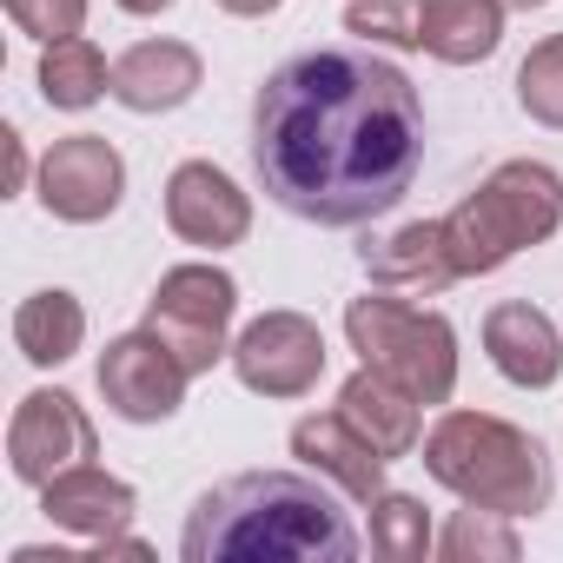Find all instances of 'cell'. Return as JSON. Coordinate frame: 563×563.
Segmentation results:
<instances>
[{"label":"cell","mask_w":563,"mask_h":563,"mask_svg":"<svg viewBox=\"0 0 563 563\" xmlns=\"http://www.w3.org/2000/svg\"><path fill=\"white\" fill-rule=\"evenodd\" d=\"M418 166L424 100L372 47L292 54L252 100V173L292 219L365 225L411 192Z\"/></svg>","instance_id":"1"},{"label":"cell","mask_w":563,"mask_h":563,"mask_svg":"<svg viewBox=\"0 0 563 563\" xmlns=\"http://www.w3.org/2000/svg\"><path fill=\"white\" fill-rule=\"evenodd\" d=\"M186 563H345L358 530L319 471H239L206 490L179 537Z\"/></svg>","instance_id":"2"},{"label":"cell","mask_w":563,"mask_h":563,"mask_svg":"<svg viewBox=\"0 0 563 563\" xmlns=\"http://www.w3.org/2000/svg\"><path fill=\"white\" fill-rule=\"evenodd\" d=\"M424 471L451 497L477 510H504V517H537L556 490L543 444L490 411H444L424 431Z\"/></svg>","instance_id":"3"},{"label":"cell","mask_w":563,"mask_h":563,"mask_svg":"<svg viewBox=\"0 0 563 563\" xmlns=\"http://www.w3.org/2000/svg\"><path fill=\"white\" fill-rule=\"evenodd\" d=\"M563 225V179L543 159H504L451 219H444V245L457 278H484L497 265H510L523 245H543Z\"/></svg>","instance_id":"4"},{"label":"cell","mask_w":563,"mask_h":563,"mask_svg":"<svg viewBox=\"0 0 563 563\" xmlns=\"http://www.w3.org/2000/svg\"><path fill=\"white\" fill-rule=\"evenodd\" d=\"M345 339L372 372L405 385L418 405H451V391H457V332H451L444 312L405 306L391 292H365V299L345 306Z\"/></svg>","instance_id":"5"},{"label":"cell","mask_w":563,"mask_h":563,"mask_svg":"<svg viewBox=\"0 0 563 563\" xmlns=\"http://www.w3.org/2000/svg\"><path fill=\"white\" fill-rule=\"evenodd\" d=\"M232 312H239L232 272H219V265H173L153 286V299H146V332L199 378L219 358H232V345H225Z\"/></svg>","instance_id":"6"},{"label":"cell","mask_w":563,"mask_h":563,"mask_svg":"<svg viewBox=\"0 0 563 563\" xmlns=\"http://www.w3.org/2000/svg\"><path fill=\"white\" fill-rule=\"evenodd\" d=\"M232 372L258 398H306L325 378V332L306 312H265L239 332Z\"/></svg>","instance_id":"7"},{"label":"cell","mask_w":563,"mask_h":563,"mask_svg":"<svg viewBox=\"0 0 563 563\" xmlns=\"http://www.w3.org/2000/svg\"><path fill=\"white\" fill-rule=\"evenodd\" d=\"M93 451H100V438H93V418L80 411L74 391H27L21 398V411L8 424V464L21 484L47 490L60 471L93 464Z\"/></svg>","instance_id":"8"},{"label":"cell","mask_w":563,"mask_h":563,"mask_svg":"<svg viewBox=\"0 0 563 563\" xmlns=\"http://www.w3.org/2000/svg\"><path fill=\"white\" fill-rule=\"evenodd\" d=\"M126 199V159L113 140L100 133H74V140H54L47 159H41V206L67 225H100L113 219Z\"/></svg>","instance_id":"9"},{"label":"cell","mask_w":563,"mask_h":563,"mask_svg":"<svg viewBox=\"0 0 563 563\" xmlns=\"http://www.w3.org/2000/svg\"><path fill=\"white\" fill-rule=\"evenodd\" d=\"M100 398H107V411L113 418H126V424H166L179 405H186V385H192V372L140 325V332H126V339H113L107 352H100Z\"/></svg>","instance_id":"10"},{"label":"cell","mask_w":563,"mask_h":563,"mask_svg":"<svg viewBox=\"0 0 563 563\" xmlns=\"http://www.w3.org/2000/svg\"><path fill=\"white\" fill-rule=\"evenodd\" d=\"M166 225L186 239V245H206V252H225L252 232V199L239 192L232 173H219L212 159H186L173 166L166 179Z\"/></svg>","instance_id":"11"},{"label":"cell","mask_w":563,"mask_h":563,"mask_svg":"<svg viewBox=\"0 0 563 563\" xmlns=\"http://www.w3.org/2000/svg\"><path fill=\"white\" fill-rule=\"evenodd\" d=\"M292 457H299L306 471H319L325 484H339L345 497H358V504H372V497L385 490V464H391L345 411H312V418H299V424H292Z\"/></svg>","instance_id":"12"},{"label":"cell","mask_w":563,"mask_h":563,"mask_svg":"<svg viewBox=\"0 0 563 563\" xmlns=\"http://www.w3.org/2000/svg\"><path fill=\"white\" fill-rule=\"evenodd\" d=\"M484 352L490 365L517 385V391H550L563 378V332L550 325V312L523 306V299H504L490 306L484 319Z\"/></svg>","instance_id":"13"},{"label":"cell","mask_w":563,"mask_h":563,"mask_svg":"<svg viewBox=\"0 0 563 563\" xmlns=\"http://www.w3.org/2000/svg\"><path fill=\"white\" fill-rule=\"evenodd\" d=\"M206 67L186 41H140L113 60V100L126 113H173L199 93Z\"/></svg>","instance_id":"14"},{"label":"cell","mask_w":563,"mask_h":563,"mask_svg":"<svg viewBox=\"0 0 563 563\" xmlns=\"http://www.w3.org/2000/svg\"><path fill=\"white\" fill-rule=\"evenodd\" d=\"M358 258L372 272V286H385V292H444L457 278L451 245H444V219H411L391 239H372Z\"/></svg>","instance_id":"15"},{"label":"cell","mask_w":563,"mask_h":563,"mask_svg":"<svg viewBox=\"0 0 563 563\" xmlns=\"http://www.w3.org/2000/svg\"><path fill=\"white\" fill-rule=\"evenodd\" d=\"M41 510L60 523V530H74V537H120L126 523H133V510H140V497H133V484H120V477H107L100 464H74V471H60L47 490H41Z\"/></svg>","instance_id":"16"},{"label":"cell","mask_w":563,"mask_h":563,"mask_svg":"<svg viewBox=\"0 0 563 563\" xmlns=\"http://www.w3.org/2000/svg\"><path fill=\"white\" fill-rule=\"evenodd\" d=\"M339 411L385 451V457H411L418 451V438H424V405L405 391V385H391L385 372H372V365H358L352 378H345V391H339Z\"/></svg>","instance_id":"17"},{"label":"cell","mask_w":563,"mask_h":563,"mask_svg":"<svg viewBox=\"0 0 563 563\" xmlns=\"http://www.w3.org/2000/svg\"><path fill=\"white\" fill-rule=\"evenodd\" d=\"M504 41V0H424L418 21V54L444 67H477Z\"/></svg>","instance_id":"18"},{"label":"cell","mask_w":563,"mask_h":563,"mask_svg":"<svg viewBox=\"0 0 563 563\" xmlns=\"http://www.w3.org/2000/svg\"><path fill=\"white\" fill-rule=\"evenodd\" d=\"M14 345H21V358L41 365V372L67 365V358L87 345V306H80L74 292H60V286L21 299V312H14Z\"/></svg>","instance_id":"19"},{"label":"cell","mask_w":563,"mask_h":563,"mask_svg":"<svg viewBox=\"0 0 563 563\" xmlns=\"http://www.w3.org/2000/svg\"><path fill=\"white\" fill-rule=\"evenodd\" d=\"M100 93H113V67H107V54H100L87 34L54 41V47L41 54V100H47V107H60V113H87Z\"/></svg>","instance_id":"20"},{"label":"cell","mask_w":563,"mask_h":563,"mask_svg":"<svg viewBox=\"0 0 563 563\" xmlns=\"http://www.w3.org/2000/svg\"><path fill=\"white\" fill-rule=\"evenodd\" d=\"M431 543L438 537H431V517H424L418 497H405V490H378L372 497V550L385 563H424Z\"/></svg>","instance_id":"21"},{"label":"cell","mask_w":563,"mask_h":563,"mask_svg":"<svg viewBox=\"0 0 563 563\" xmlns=\"http://www.w3.org/2000/svg\"><path fill=\"white\" fill-rule=\"evenodd\" d=\"M438 550H444V563H517V530H510L504 510L464 504V510L444 523Z\"/></svg>","instance_id":"22"},{"label":"cell","mask_w":563,"mask_h":563,"mask_svg":"<svg viewBox=\"0 0 563 563\" xmlns=\"http://www.w3.org/2000/svg\"><path fill=\"white\" fill-rule=\"evenodd\" d=\"M517 107L537 120V126H556L563 133V34L537 41L517 67Z\"/></svg>","instance_id":"23"},{"label":"cell","mask_w":563,"mask_h":563,"mask_svg":"<svg viewBox=\"0 0 563 563\" xmlns=\"http://www.w3.org/2000/svg\"><path fill=\"white\" fill-rule=\"evenodd\" d=\"M418 21H424V0H352L345 8V34L372 47H418Z\"/></svg>","instance_id":"24"},{"label":"cell","mask_w":563,"mask_h":563,"mask_svg":"<svg viewBox=\"0 0 563 563\" xmlns=\"http://www.w3.org/2000/svg\"><path fill=\"white\" fill-rule=\"evenodd\" d=\"M8 21L34 41H74L87 27V0H8Z\"/></svg>","instance_id":"25"},{"label":"cell","mask_w":563,"mask_h":563,"mask_svg":"<svg viewBox=\"0 0 563 563\" xmlns=\"http://www.w3.org/2000/svg\"><path fill=\"white\" fill-rule=\"evenodd\" d=\"M0 140H8V192H21V186H27V146H21V133H14V126L0 133Z\"/></svg>","instance_id":"26"},{"label":"cell","mask_w":563,"mask_h":563,"mask_svg":"<svg viewBox=\"0 0 563 563\" xmlns=\"http://www.w3.org/2000/svg\"><path fill=\"white\" fill-rule=\"evenodd\" d=\"M219 8H225L232 21H265V14L278 8V0H219Z\"/></svg>","instance_id":"27"},{"label":"cell","mask_w":563,"mask_h":563,"mask_svg":"<svg viewBox=\"0 0 563 563\" xmlns=\"http://www.w3.org/2000/svg\"><path fill=\"white\" fill-rule=\"evenodd\" d=\"M120 8H126V14H140V21H153V14H166V8H173V0H120Z\"/></svg>","instance_id":"28"},{"label":"cell","mask_w":563,"mask_h":563,"mask_svg":"<svg viewBox=\"0 0 563 563\" xmlns=\"http://www.w3.org/2000/svg\"><path fill=\"white\" fill-rule=\"evenodd\" d=\"M504 8H523V14H530V8H543V0H504Z\"/></svg>","instance_id":"29"}]
</instances>
